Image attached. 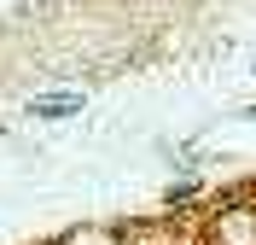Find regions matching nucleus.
Masks as SVG:
<instances>
[{"label":"nucleus","instance_id":"obj_1","mask_svg":"<svg viewBox=\"0 0 256 245\" xmlns=\"http://www.w3.org/2000/svg\"><path fill=\"white\" fill-rule=\"evenodd\" d=\"M76 111V99H35V117H64Z\"/></svg>","mask_w":256,"mask_h":245}]
</instances>
